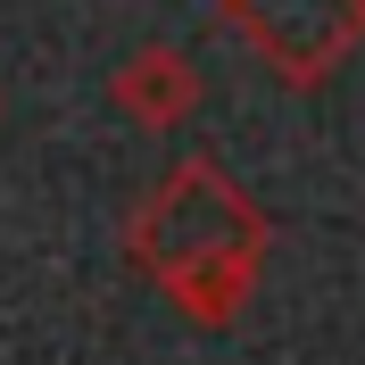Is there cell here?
<instances>
[{
    "instance_id": "6da1fadb",
    "label": "cell",
    "mask_w": 365,
    "mask_h": 365,
    "mask_svg": "<svg viewBox=\"0 0 365 365\" xmlns=\"http://www.w3.org/2000/svg\"><path fill=\"white\" fill-rule=\"evenodd\" d=\"M141 250H150V266H158L182 299L216 307V282L232 291V274L250 266L257 225H250V207L232 200L216 175H175L166 200L141 216Z\"/></svg>"
},
{
    "instance_id": "7a4b0ae2",
    "label": "cell",
    "mask_w": 365,
    "mask_h": 365,
    "mask_svg": "<svg viewBox=\"0 0 365 365\" xmlns=\"http://www.w3.org/2000/svg\"><path fill=\"white\" fill-rule=\"evenodd\" d=\"M225 9L282 75H324L365 34V0H225Z\"/></svg>"
}]
</instances>
